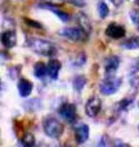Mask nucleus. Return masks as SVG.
<instances>
[{"instance_id": "20e7f679", "label": "nucleus", "mask_w": 139, "mask_h": 147, "mask_svg": "<svg viewBox=\"0 0 139 147\" xmlns=\"http://www.w3.org/2000/svg\"><path fill=\"white\" fill-rule=\"evenodd\" d=\"M59 35L68 39L71 41H85L89 36V32L84 30L81 26L79 27H64L59 31Z\"/></svg>"}, {"instance_id": "0eeeda50", "label": "nucleus", "mask_w": 139, "mask_h": 147, "mask_svg": "<svg viewBox=\"0 0 139 147\" xmlns=\"http://www.w3.org/2000/svg\"><path fill=\"white\" fill-rule=\"evenodd\" d=\"M126 34V30L122 25H119V23H109L108 26L106 27V35L111 39H121L125 36Z\"/></svg>"}, {"instance_id": "f257e3e1", "label": "nucleus", "mask_w": 139, "mask_h": 147, "mask_svg": "<svg viewBox=\"0 0 139 147\" xmlns=\"http://www.w3.org/2000/svg\"><path fill=\"white\" fill-rule=\"evenodd\" d=\"M27 45L35 53L45 56V57H53L57 53V47L53 43H50L48 40H44V39L32 38L27 41Z\"/></svg>"}, {"instance_id": "aec40b11", "label": "nucleus", "mask_w": 139, "mask_h": 147, "mask_svg": "<svg viewBox=\"0 0 139 147\" xmlns=\"http://www.w3.org/2000/svg\"><path fill=\"white\" fill-rule=\"evenodd\" d=\"M129 17H130V20L133 21V23H134V25L139 26V10H137V9L130 10Z\"/></svg>"}, {"instance_id": "1a4fd4ad", "label": "nucleus", "mask_w": 139, "mask_h": 147, "mask_svg": "<svg viewBox=\"0 0 139 147\" xmlns=\"http://www.w3.org/2000/svg\"><path fill=\"white\" fill-rule=\"evenodd\" d=\"M120 66V58L117 56H108L104 59V71L107 75H113Z\"/></svg>"}, {"instance_id": "39448f33", "label": "nucleus", "mask_w": 139, "mask_h": 147, "mask_svg": "<svg viewBox=\"0 0 139 147\" xmlns=\"http://www.w3.org/2000/svg\"><path fill=\"white\" fill-rule=\"evenodd\" d=\"M59 116L64 120V121L72 124L77 117L76 114V106L73 103H63L59 107Z\"/></svg>"}, {"instance_id": "6e6552de", "label": "nucleus", "mask_w": 139, "mask_h": 147, "mask_svg": "<svg viewBox=\"0 0 139 147\" xmlns=\"http://www.w3.org/2000/svg\"><path fill=\"white\" fill-rule=\"evenodd\" d=\"M39 7L40 8H44V9H48L50 10V12H53L54 14L57 16V17L59 18V20L62 21V22H68L71 20L70 14L67 12H64V10H62L59 7H57L56 4H50V3H43V4H39Z\"/></svg>"}, {"instance_id": "a211bd4d", "label": "nucleus", "mask_w": 139, "mask_h": 147, "mask_svg": "<svg viewBox=\"0 0 139 147\" xmlns=\"http://www.w3.org/2000/svg\"><path fill=\"white\" fill-rule=\"evenodd\" d=\"M19 143H21V145H23V146H28V147H30V146H35V137H34L31 133H26V134L21 138Z\"/></svg>"}, {"instance_id": "4be33fe9", "label": "nucleus", "mask_w": 139, "mask_h": 147, "mask_svg": "<svg viewBox=\"0 0 139 147\" xmlns=\"http://www.w3.org/2000/svg\"><path fill=\"white\" fill-rule=\"evenodd\" d=\"M66 0H44V3H50V4H62Z\"/></svg>"}, {"instance_id": "2eb2a0df", "label": "nucleus", "mask_w": 139, "mask_h": 147, "mask_svg": "<svg viewBox=\"0 0 139 147\" xmlns=\"http://www.w3.org/2000/svg\"><path fill=\"white\" fill-rule=\"evenodd\" d=\"M86 83H88V80H86L85 76L80 75V76H76L72 80V86L76 92H81L84 89V86L86 85Z\"/></svg>"}, {"instance_id": "7ed1b4c3", "label": "nucleus", "mask_w": 139, "mask_h": 147, "mask_svg": "<svg viewBox=\"0 0 139 147\" xmlns=\"http://www.w3.org/2000/svg\"><path fill=\"white\" fill-rule=\"evenodd\" d=\"M43 129L45 132V134L50 138H59L62 134H63L64 127L59 120L53 119V117H49V119H45L43 121Z\"/></svg>"}, {"instance_id": "bb28decb", "label": "nucleus", "mask_w": 139, "mask_h": 147, "mask_svg": "<svg viewBox=\"0 0 139 147\" xmlns=\"http://www.w3.org/2000/svg\"><path fill=\"white\" fill-rule=\"evenodd\" d=\"M138 107H139V103H138Z\"/></svg>"}, {"instance_id": "f3484780", "label": "nucleus", "mask_w": 139, "mask_h": 147, "mask_svg": "<svg viewBox=\"0 0 139 147\" xmlns=\"http://www.w3.org/2000/svg\"><path fill=\"white\" fill-rule=\"evenodd\" d=\"M97 10H98V14L102 20L107 18V16H108V13H109L108 7H107V4L104 1H99L98 4H97Z\"/></svg>"}, {"instance_id": "b1692460", "label": "nucleus", "mask_w": 139, "mask_h": 147, "mask_svg": "<svg viewBox=\"0 0 139 147\" xmlns=\"http://www.w3.org/2000/svg\"><path fill=\"white\" fill-rule=\"evenodd\" d=\"M115 145H116V146H128L126 143H122V142H116Z\"/></svg>"}, {"instance_id": "423d86ee", "label": "nucleus", "mask_w": 139, "mask_h": 147, "mask_svg": "<svg viewBox=\"0 0 139 147\" xmlns=\"http://www.w3.org/2000/svg\"><path fill=\"white\" fill-rule=\"evenodd\" d=\"M101 109H102L101 99L97 98V97H91V98L88 99V102L85 105V114L89 117H95L101 112Z\"/></svg>"}, {"instance_id": "412c9836", "label": "nucleus", "mask_w": 139, "mask_h": 147, "mask_svg": "<svg viewBox=\"0 0 139 147\" xmlns=\"http://www.w3.org/2000/svg\"><path fill=\"white\" fill-rule=\"evenodd\" d=\"M132 103H133L132 98H125V99H122V101L120 102L119 106H120V109H121L122 111H126V110L129 109V106H132Z\"/></svg>"}, {"instance_id": "5701e85b", "label": "nucleus", "mask_w": 139, "mask_h": 147, "mask_svg": "<svg viewBox=\"0 0 139 147\" xmlns=\"http://www.w3.org/2000/svg\"><path fill=\"white\" fill-rule=\"evenodd\" d=\"M111 1L115 5H120V4H121V3H122V0H111Z\"/></svg>"}, {"instance_id": "f8f14e48", "label": "nucleus", "mask_w": 139, "mask_h": 147, "mask_svg": "<svg viewBox=\"0 0 139 147\" xmlns=\"http://www.w3.org/2000/svg\"><path fill=\"white\" fill-rule=\"evenodd\" d=\"M17 88H18V93H19V96L23 97V98H27V97L32 93L34 85L30 80H27V79H19Z\"/></svg>"}, {"instance_id": "dca6fc26", "label": "nucleus", "mask_w": 139, "mask_h": 147, "mask_svg": "<svg viewBox=\"0 0 139 147\" xmlns=\"http://www.w3.org/2000/svg\"><path fill=\"white\" fill-rule=\"evenodd\" d=\"M122 47H124L125 49H132V51H134V49H139V36H135V38H132L129 39V40L124 41L122 43Z\"/></svg>"}, {"instance_id": "4468645a", "label": "nucleus", "mask_w": 139, "mask_h": 147, "mask_svg": "<svg viewBox=\"0 0 139 147\" xmlns=\"http://www.w3.org/2000/svg\"><path fill=\"white\" fill-rule=\"evenodd\" d=\"M34 75L38 79H44L48 75V65L43 63V62H36L34 65Z\"/></svg>"}, {"instance_id": "9d476101", "label": "nucleus", "mask_w": 139, "mask_h": 147, "mask_svg": "<svg viewBox=\"0 0 139 147\" xmlns=\"http://www.w3.org/2000/svg\"><path fill=\"white\" fill-rule=\"evenodd\" d=\"M1 43L5 48H14L17 44V34L14 30H7L1 34Z\"/></svg>"}, {"instance_id": "393cba45", "label": "nucleus", "mask_w": 139, "mask_h": 147, "mask_svg": "<svg viewBox=\"0 0 139 147\" xmlns=\"http://www.w3.org/2000/svg\"><path fill=\"white\" fill-rule=\"evenodd\" d=\"M137 5H138V7H139V0H137Z\"/></svg>"}, {"instance_id": "f03ea898", "label": "nucleus", "mask_w": 139, "mask_h": 147, "mask_svg": "<svg viewBox=\"0 0 139 147\" xmlns=\"http://www.w3.org/2000/svg\"><path fill=\"white\" fill-rule=\"evenodd\" d=\"M121 84H122V80L120 78L109 75L108 78L103 79L101 81V84H99V92L103 96H112V94L117 93Z\"/></svg>"}, {"instance_id": "9b49d317", "label": "nucleus", "mask_w": 139, "mask_h": 147, "mask_svg": "<svg viewBox=\"0 0 139 147\" xmlns=\"http://www.w3.org/2000/svg\"><path fill=\"white\" fill-rule=\"evenodd\" d=\"M89 127L86 124H80L77 128L75 129V140H76V143L77 145H83L88 141L89 138Z\"/></svg>"}, {"instance_id": "6ab92c4d", "label": "nucleus", "mask_w": 139, "mask_h": 147, "mask_svg": "<svg viewBox=\"0 0 139 147\" xmlns=\"http://www.w3.org/2000/svg\"><path fill=\"white\" fill-rule=\"evenodd\" d=\"M23 21H25V23L28 27L38 28V30H44V26L41 25L40 22H38V21H34V20H31V18H26V17H23Z\"/></svg>"}, {"instance_id": "ddd939ff", "label": "nucleus", "mask_w": 139, "mask_h": 147, "mask_svg": "<svg viewBox=\"0 0 139 147\" xmlns=\"http://www.w3.org/2000/svg\"><path fill=\"white\" fill-rule=\"evenodd\" d=\"M61 69H62V63L58 59L52 58L50 61L48 62V75L50 76L52 80H57V79H58Z\"/></svg>"}, {"instance_id": "cd10ccee", "label": "nucleus", "mask_w": 139, "mask_h": 147, "mask_svg": "<svg viewBox=\"0 0 139 147\" xmlns=\"http://www.w3.org/2000/svg\"><path fill=\"white\" fill-rule=\"evenodd\" d=\"M138 28H139V26H138Z\"/></svg>"}, {"instance_id": "a878e982", "label": "nucleus", "mask_w": 139, "mask_h": 147, "mask_svg": "<svg viewBox=\"0 0 139 147\" xmlns=\"http://www.w3.org/2000/svg\"><path fill=\"white\" fill-rule=\"evenodd\" d=\"M138 130H139V125H138Z\"/></svg>"}]
</instances>
